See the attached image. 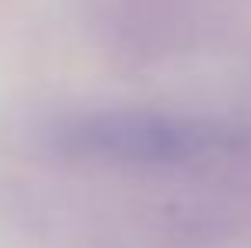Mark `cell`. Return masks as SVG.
<instances>
[{"label": "cell", "mask_w": 251, "mask_h": 248, "mask_svg": "<svg viewBox=\"0 0 251 248\" xmlns=\"http://www.w3.org/2000/svg\"><path fill=\"white\" fill-rule=\"evenodd\" d=\"M54 146L68 157L112 166H183L238 146V129L207 116L156 109H99L54 126Z\"/></svg>", "instance_id": "obj_1"}]
</instances>
